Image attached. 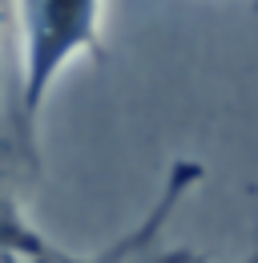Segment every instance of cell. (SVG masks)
<instances>
[{
    "label": "cell",
    "mask_w": 258,
    "mask_h": 263,
    "mask_svg": "<svg viewBox=\"0 0 258 263\" xmlns=\"http://www.w3.org/2000/svg\"><path fill=\"white\" fill-rule=\"evenodd\" d=\"M69 255L57 251L40 231L32 227L0 170V263H64Z\"/></svg>",
    "instance_id": "cell-3"
},
{
    "label": "cell",
    "mask_w": 258,
    "mask_h": 263,
    "mask_svg": "<svg viewBox=\"0 0 258 263\" xmlns=\"http://www.w3.org/2000/svg\"><path fill=\"white\" fill-rule=\"evenodd\" d=\"M0 114H4V109H0ZM0 146H4V118H0Z\"/></svg>",
    "instance_id": "cell-4"
},
{
    "label": "cell",
    "mask_w": 258,
    "mask_h": 263,
    "mask_svg": "<svg viewBox=\"0 0 258 263\" xmlns=\"http://www.w3.org/2000/svg\"><path fill=\"white\" fill-rule=\"evenodd\" d=\"M12 25L20 41V77L12 101V126L20 146L36 150V122L45 98L73 57L101 61V0H12Z\"/></svg>",
    "instance_id": "cell-1"
},
{
    "label": "cell",
    "mask_w": 258,
    "mask_h": 263,
    "mask_svg": "<svg viewBox=\"0 0 258 263\" xmlns=\"http://www.w3.org/2000/svg\"><path fill=\"white\" fill-rule=\"evenodd\" d=\"M193 182H202V166L198 162H174L169 174H165V182H161L158 206L129 231V235H121V239H117L109 251H101V255H89V259L69 255L64 263H202V259H193L190 251H161V223H165L169 211L186 198V191H190ZM238 263H258V255L238 259Z\"/></svg>",
    "instance_id": "cell-2"
}]
</instances>
